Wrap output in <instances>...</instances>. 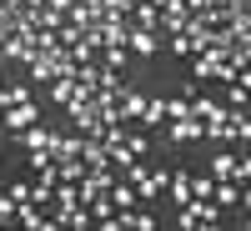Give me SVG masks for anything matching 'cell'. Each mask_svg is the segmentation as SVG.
I'll use <instances>...</instances> for the list:
<instances>
[{
    "label": "cell",
    "mask_w": 251,
    "mask_h": 231,
    "mask_svg": "<svg viewBox=\"0 0 251 231\" xmlns=\"http://www.w3.org/2000/svg\"><path fill=\"white\" fill-rule=\"evenodd\" d=\"M231 166H236V156H231V151H216L211 161H206V171H211L216 181H226V176H231Z\"/></svg>",
    "instance_id": "8"
},
{
    "label": "cell",
    "mask_w": 251,
    "mask_h": 231,
    "mask_svg": "<svg viewBox=\"0 0 251 231\" xmlns=\"http://www.w3.org/2000/svg\"><path fill=\"white\" fill-rule=\"evenodd\" d=\"M126 46H131L136 55H156V51H161V35H156V30H141V26H136L131 35H126Z\"/></svg>",
    "instance_id": "3"
},
{
    "label": "cell",
    "mask_w": 251,
    "mask_h": 231,
    "mask_svg": "<svg viewBox=\"0 0 251 231\" xmlns=\"http://www.w3.org/2000/svg\"><path fill=\"white\" fill-rule=\"evenodd\" d=\"M106 66L111 71H126V66H131V46H106Z\"/></svg>",
    "instance_id": "10"
},
{
    "label": "cell",
    "mask_w": 251,
    "mask_h": 231,
    "mask_svg": "<svg viewBox=\"0 0 251 231\" xmlns=\"http://www.w3.org/2000/svg\"><path fill=\"white\" fill-rule=\"evenodd\" d=\"M106 196H111L116 211H126V206H136V201H141V196H136V186H121V181H111V191H106Z\"/></svg>",
    "instance_id": "7"
},
{
    "label": "cell",
    "mask_w": 251,
    "mask_h": 231,
    "mask_svg": "<svg viewBox=\"0 0 251 231\" xmlns=\"http://www.w3.org/2000/svg\"><path fill=\"white\" fill-rule=\"evenodd\" d=\"M126 151H131V156H146V136H126Z\"/></svg>",
    "instance_id": "13"
},
{
    "label": "cell",
    "mask_w": 251,
    "mask_h": 231,
    "mask_svg": "<svg viewBox=\"0 0 251 231\" xmlns=\"http://www.w3.org/2000/svg\"><path fill=\"white\" fill-rule=\"evenodd\" d=\"M166 186H171V196H176L181 206H186V201H191V171H176V176H171V181H166Z\"/></svg>",
    "instance_id": "9"
},
{
    "label": "cell",
    "mask_w": 251,
    "mask_h": 231,
    "mask_svg": "<svg viewBox=\"0 0 251 231\" xmlns=\"http://www.w3.org/2000/svg\"><path fill=\"white\" fill-rule=\"evenodd\" d=\"M50 136L55 131H46V126H25V131H15V141L30 146V151H50Z\"/></svg>",
    "instance_id": "4"
},
{
    "label": "cell",
    "mask_w": 251,
    "mask_h": 231,
    "mask_svg": "<svg viewBox=\"0 0 251 231\" xmlns=\"http://www.w3.org/2000/svg\"><path fill=\"white\" fill-rule=\"evenodd\" d=\"M141 111H146V96L141 91H121V116L126 121H141Z\"/></svg>",
    "instance_id": "6"
},
{
    "label": "cell",
    "mask_w": 251,
    "mask_h": 231,
    "mask_svg": "<svg viewBox=\"0 0 251 231\" xmlns=\"http://www.w3.org/2000/svg\"><path fill=\"white\" fill-rule=\"evenodd\" d=\"M40 121V106L35 101H20V106H5L0 111V126H10V131H25V126H35Z\"/></svg>",
    "instance_id": "1"
},
{
    "label": "cell",
    "mask_w": 251,
    "mask_h": 231,
    "mask_svg": "<svg viewBox=\"0 0 251 231\" xmlns=\"http://www.w3.org/2000/svg\"><path fill=\"white\" fill-rule=\"evenodd\" d=\"M100 10H106V15H121V20H126V15L136 10V0H100Z\"/></svg>",
    "instance_id": "11"
},
{
    "label": "cell",
    "mask_w": 251,
    "mask_h": 231,
    "mask_svg": "<svg viewBox=\"0 0 251 231\" xmlns=\"http://www.w3.org/2000/svg\"><path fill=\"white\" fill-rule=\"evenodd\" d=\"M241 211H251V186H246V191H241Z\"/></svg>",
    "instance_id": "14"
},
{
    "label": "cell",
    "mask_w": 251,
    "mask_h": 231,
    "mask_svg": "<svg viewBox=\"0 0 251 231\" xmlns=\"http://www.w3.org/2000/svg\"><path fill=\"white\" fill-rule=\"evenodd\" d=\"M231 181H251V151H241V156H236V166H231Z\"/></svg>",
    "instance_id": "12"
},
{
    "label": "cell",
    "mask_w": 251,
    "mask_h": 231,
    "mask_svg": "<svg viewBox=\"0 0 251 231\" xmlns=\"http://www.w3.org/2000/svg\"><path fill=\"white\" fill-rule=\"evenodd\" d=\"M166 136H171V141H206V121H196V116H176Z\"/></svg>",
    "instance_id": "2"
},
{
    "label": "cell",
    "mask_w": 251,
    "mask_h": 231,
    "mask_svg": "<svg viewBox=\"0 0 251 231\" xmlns=\"http://www.w3.org/2000/svg\"><path fill=\"white\" fill-rule=\"evenodd\" d=\"M131 20H136L141 30H156V35H161V5H151V0H146V5H136Z\"/></svg>",
    "instance_id": "5"
}]
</instances>
